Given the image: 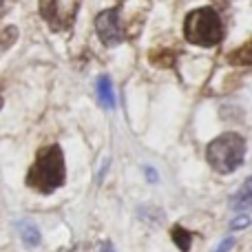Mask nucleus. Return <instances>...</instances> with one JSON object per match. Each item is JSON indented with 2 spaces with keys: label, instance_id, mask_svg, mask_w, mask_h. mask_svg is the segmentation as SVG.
<instances>
[{
  "label": "nucleus",
  "instance_id": "obj_1",
  "mask_svg": "<svg viewBox=\"0 0 252 252\" xmlns=\"http://www.w3.org/2000/svg\"><path fill=\"white\" fill-rule=\"evenodd\" d=\"M27 184L38 192H53L64 184V155L60 146H49L38 153L35 164L27 175Z\"/></svg>",
  "mask_w": 252,
  "mask_h": 252
},
{
  "label": "nucleus",
  "instance_id": "obj_2",
  "mask_svg": "<svg viewBox=\"0 0 252 252\" xmlns=\"http://www.w3.org/2000/svg\"><path fill=\"white\" fill-rule=\"evenodd\" d=\"M246 155V142L239 133H223L215 137L206 148V157L208 164L213 166L217 173H232L241 166Z\"/></svg>",
  "mask_w": 252,
  "mask_h": 252
},
{
  "label": "nucleus",
  "instance_id": "obj_3",
  "mask_svg": "<svg viewBox=\"0 0 252 252\" xmlns=\"http://www.w3.org/2000/svg\"><path fill=\"white\" fill-rule=\"evenodd\" d=\"M184 35L197 47H215L223 35L221 20L210 7L195 9L184 20Z\"/></svg>",
  "mask_w": 252,
  "mask_h": 252
},
{
  "label": "nucleus",
  "instance_id": "obj_4",
  "mask_svg": "<svg viewBox=\"0 0 252 252\" xmlns=\"http://www.w3.org/2000/svg\"><path fill=\"white\" fill-rule=\"evenodd\" d=\"M80 0H40V13L53 31H62L71 27L78 13Z\"/></svg>",
  "mask_w": 252,
  "mask_h": 252
},
{
  "label": "nucleus",
  "instance_id": "obj_5",
  "mask_svg": "<svg viewBox=\"0 0 252 252\" xmlns=\"http://www.w3.org/2000/svg\"><path fill=\"white\" fill-rule=\"evenodd\" d=\"M95 31H97V35H100L102 44H106V47H118V44L124 40L118 9H104L102 13H97Z\"/></svg>",
  "mask_w": 252,
  "mask_h": 252
},
{
  "label": "nucleus",
  "instance_id": "obj_6",
  "mask_svg": "<svg viewBox=\"0 0 252 252\" xmlns=\"http://www.w3.org/2000/svg\"><path fill=\"white\" fill-rule=\"evenodd\" d=\"M232 210H248L252 208V177H248L230 197Z\"/></svg>",
  "mask_w": 252,
  "mask_h": 252
},
{
  "label": "nucleus",
  "instance_id": "obj_7",
  "mask_svg": "<svg viewBox=\"0 0 252 252\" xmlns=\"http://www.w3.org/2000/svg\"><path fill=\"white\" fill-rule=\"evenodd\" d=\"M97 89V102H100L104 109H115V91H113V84H111L109 75H102L95 84Z\"/></svg>",
  "mask_w": 252,
  "mask_h": 252
},
{
  "label": "nucleus",
  "instance_id": "obj_8",
  "mask_svg": "<svg viewBox=\"0 0 252 252\" xmlns=\"http://www.w3.org/2000/svg\"><path fill=\"white\" fill-rule=\"evenodd\" d=\"M228 62H230V64H235V66H248V64H252V38L244 44V47H239V49H235V51L228 53Z\"/></svg>",
  "mask_w": 252,
  "mask_h": 252
},
{
  "label": "nucleus",
  "instance_id": "obj_9",
  "mask_svg": "<svg viewBox=\"0 0 252 252\" xmlns=\"http://www.w3.org/2000/svg\"><path fill=\"white\" fill-rule=\"evenodd\" d=\"M18 232H20V239L25 241L29 248H33V246L40 244V230L31 221H20L18 223Z\"/></svg>",
  "mask_w": 252,
  "mask_h": 252
},
{
  "label": "nucleus",
  "instance_id": "obj_10",
  "mask_svg": "<svg viewBox=\"0 0 252 252\" xmlns=\"http://www.w3.org/2000/svg\"><path fill=\"white\" fill-rule=\"evenodd\" d=\"M170 237H173L175 246H177L179 250H184V252H188V250H190L192 235L186 230V228H182V226H173V232H170Z\"/></svg>",
  "mask_w": 252,
  "mask_h": 252
},
{
  "label": "nucleus",
  "instance_id": "obj_11",
  "mask_svg": "<svg viewBox=\"0 0 252 252\" xmlns=\"http://www.w3.org/2000/svg\"><path fill=\"white\" fill-rule=\"evenodd\" d=\"M248 223H250V217H246V215H244V217L232 219V221H230V228H232V230H239V228H246Z\"/></svg>",
  "mask_w": 252,
  "mask_h": 252
},
{
  "label": "nucleus",
  "instance_id": "obj_12",
  "mask_svg": "<svg viewBox=\"0 0 252 252\" xmlns=\"http://www.w3.org/2000/svg\"><path fill=\"white\" fill-rule=\"evenodd\" d=\"M232 246H235V239H232V237H228V239H223L221 244L217 246V250H215V252H228Z\"/></svg>",
  "mask_w": 252,
  "mask_h": 252
},
{
  "label": "nucleus",
  "instance_id": "obj_13",
  "mask_svg": "<svg viewBox=\"0 0 252 252\" xmlns=\"http://www.w3.org/2000/svg\"><path fill=\"white\" fill-rule=\"evenodd\" d=\"M100 252H115V250H113V246H111V244H102Z\"/></svg>",
  "mask_w": 252,
  "mask_h": 252
},
{
  "label": "nucleus",
  "instance_id": "obj_14",
  "mask_svg": "<svg viewBox=\"0 0 252 252\" xmlns=\"http://www.w3.org/2000/svg\"><path fill=\"white\" fill-rule=\"evenodd\" d=\"M0 109H2V95H0Z\"/></svg>",
  "mask_w": 252,
  "mask_h": 252
},
{
  "label": "nucleus",
  "instance_id": "obj_15",
  "mask_svg": "<svg viewBox=\"0 0 252 252\" xmlns=\"http://www.w3.org/2000/svg\"><path fill=\"white\" fill-rule=\"evenodd\" d=\"M0 4H2V0H0Z\"/></svg>",
  "mask_w": 252,
  "mask_h": 252
}]
</instances>
